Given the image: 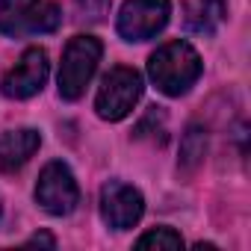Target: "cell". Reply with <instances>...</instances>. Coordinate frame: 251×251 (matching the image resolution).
<instances>
[{"instance_id": "obj_1", "label": "cell", "mask_w": 251, "mask_h": 251, "mask_svg": "<svg viewBox=\"0 0 251 251\" xmlns=\"http://www.w3.org/2000/svg\"><path fill=\"white\" fill-rule=\"evenodd\" d=\"M148 74L154 80V86L169 95V98H180L186 95L195 80L201 77V56L189 42H169L163 48H157L148 59Z\"/></svg>"}, {"instance_id": "obj_2", "label": "cell", "mask_w": 251, "mask_h": 251, "mask_svg": "<svg viewBox=\"0 0 251 251\" xmlns=\"http://www.w3.org/2000/svg\"><path fill=\"white\" fill-rule=\"evenodd\" d=\"M62 24V9L50 0H0V33L21 39L53 33Z\"/></svg>"}, {"instance_id": "obj_3", "label": "cell", "mask_w": 251, "mask_h": 251, "mask_svg": "<svg viewBox=\"0 0 251 251\" xmlns=\"http://www.w3.org/2000/svg\"><path fill=\"white\" fill-rule=\"evenodd\" d=\"M139 98H142V74L127 65H115L98 86L95 112L103 121H121L133 112Z\"/></svg>"}, {"instance_id": "obj_4", "label": "cell", "mask_w": 251, "mask_h": 251, "mask_svg": "<svg viewBox=\"0 0 251 251\" xmlns=\"http://www.w3.org/2000/svg\"><path fill=\"white\" fill-rule=\"evenodd\" d=\"M100 53H103V48L95 36H74L65 45L62 65H59V95L65 100L83 98V92L100 62Z\"/></svg>"}, {"instance_id": "obj_5", "label": "cell", "mask_w": 251, "mask_h": 251, "mask_svg": "<svg viewBox=\"0 0 251 251\" xmlns=\"http://www.w3.org/2000/svg\"><path fill=\"white\" fill-rule=\"evenodd\" d=\"M169 0H124L115 27L124 42H148L169 24Z\"/></svg>"}, {"instance_id": "obj_6", "label": "cell", "mask_w": 251, "mask_h": 251, "mask_svg": "<svg viewBox=\"0 0 251 251\" xmlns=\"http://www.w3.org/2000/svg\"><path fill=\"white\" fill-rule=\"evenodd\" d=\"M36 201L50 216L74 213V207L80 204V189H77V180L65 163L53 160L42 169L39 183H36Z\"/></svg>"}, {"instance_id": "obj_7", "label": "cell", "mask_w": 251, "mask_h": 251, "mask_svg": "<svg viewBox=\"0 0 251 251\" xmlns=\"http://www.w3.org/2000/svg\"><path fill=\"white\" fill-rule=\"evenodd\" d=\"M145 213V201L142 192L130 183L121 180H109L100 189V216L112 230H127L133 225H139Z\"/></svg>"}, {"instance_id": "obj_8", "label": "cell", "mask_w": 251, "mask_h": 251, "mask_svg": "<svg viewBox=\"0 0 251 251\" xmlns=\"http://www.w3.org/2000/svg\"><path fill=\"white\" fill-rule=\"evenodd\" d=\"M48 53L42 48H30L24 50V56L15 62V68L6 71L3 77V95L12 100H27L36 92H42L45 80H48Z\"/></svg>"}, {"instance_id": "obj_9", "label": "cell", "mask_w": 251, "mask_h": 251, "mask_svg": "<svg viewBox=\"0 0 251 251\" xmlns=\"http://www.w3.org/2000/svg\"><path fill=\"white\" fill-rule=\"evenodd\" d=\"M42 145L39 130L33 127H21V130H9L0 136V169L3 172H18Z\"/></svg>"}, {"instance_id": "obj_10", "label": "cell", "mask_w": 251, "mask_h": 251, "mask_svg": "<svg viewBox=\"0 0 251 251\" xmlns=\"http://www.w3.org/2000/svg\"><path fill=\"white\" fill-rule=\"evenodd\" d=\"M225 15H227L225 0H195V3L186 6V30L210 36L225 21Z\"/></svg>"}, {"instance_id": "obj_11", "label": "cell", "mask_w": 251, "mask_h": 251, "mask_svg": "<svg viewBox=\"0 0 251 251\" xmlns=\"http://www.w3.org/2000/svg\"><path fill=\"white\" fill-rule=\"evenodd\" d=\"M204 154H207V130L198 127V124H189L183 139H180V160H177V169L183 175H192L201 163H204Z\"/></svg>"}, {"instance_id": "obj_12", "label": "cell", "mask_w": 251, "mask_h": 251, "mask_svg": "<svg viewBox=\"0 0 251 251\" xmlns=\"http://www.w3.org/2000/svg\"><path fill=\"white\" fill-rule=\"evenodd\" d=\"M136 248H166V251H175V248H183V239L172 227H154V230H148V233H142L136 239Z\"/></svg>"}, {"instance_id": "obj_13", "label": "cell", "mask_w": 251, "mask_h": 251, "mask_svg": "<svg viewBox=\"0 0 251 251\" xmlns=\"http://www.w3.org/2000/svg\"><path fill=\"white\" fill-rule=\"evenodd\" d=\"M77 3H80V9H86L89 12V18H100L103 12H106V6H109V0H77Z\"/></svg>"}, {"instance_id": "obj_14", "label": "cell", "mask_w": 251, "mask_h": 251, "mask_svg": "<svg viewBox=\"0 0 251 251\" xmlns=\"http://www.w3.org/2000/svg\"><path fill=\"white\" fill-rule=\"evenodd\" d=\"M27 245H48V248H53V245H56V239H53L50 233H36Z\"/></svg>"}, {"instance_id": "obj_15", "label": "cell", "mask_w": 251, "mask_h": 251, "mask_svg": "<svg viewBox=\"0 0 251 251\" xmlns=\"http://www.w3.org/2000/svg\"><path fill=\"white\" fill-rule=\"evenodd\" d=\"M0 219H3V207H0Z\"/></svg>"}]
</instances>
